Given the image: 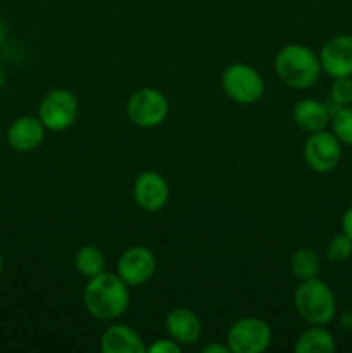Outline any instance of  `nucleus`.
I'll use <instances>...</instances> for the list:
<instances>
[{"label":"nucleus","mask_w":352,"mask_h":353,"mask_svg":"<svg viewBox=\"0 0 352 353\" xmlns=\"http://www.w3.org/2000/svg\"><path fill=\"white\" fill-rule=\"evenodd\" d=\"M86 312L99 321H116L130 305V286L116 272H102L90 278L83 290Z\"/></svg>","instance_id":"nucleus-1"},{"label":"nucleus","mask_w":352,"mask_h":353,"mask_svg":"<svg viewBox=\"0 0 352 353\" xmlns=\"http://www.w3.org/2000/svg\"><path fill=\"white\" fill-rule=\"evenodd\" d=\"M275 71L283 85L293 90L311 88L320 79V55L302 43L285 45L275 57Z\"/></svg>","instance_id":"nucleus-2"},{"label":"nucleus","mask_w":352,"mask_h":353,"mask_svg":"<svg viewBox=\"0 0 352 353\" xmlns=\"http://www.w3.org/2000/svg\"><path fill=\"white\" fill-rule=\"evenodd\" d=\"M293 307L307 324L326 326L337 312V300L326 283L313 278L299 283L293 292Z\"/></svg>","instance_id":"nucleus-3"},{"label":"nucleus","mask_w":352,"mask_h":353,"mask_svg":"<svg viewBox=\"0 0 352 353\" xmlns=\"http://www.w3.org/2000/svg\"><path fill=\"white\" fill-rule=\"evenodd\" d=\"M221 86H223L224 95L240 105L257 103L266 93L261 72L244 62H235L224 69L221 76Z\"/></svg>","instance_id":"nucleus-4"},{"label":"nucleus","mask_w":352,"mask_h":353,"mask_svg":"<svg viewBox=\"0 0 352 353\" xmlns=\"http://www.w3.org/2000/svg\"><path fill=\"white\" fill-rule=\"evenodd\" d=\"M79 114L78 97L66 88L48 90L38 105V119L47 131L61 133L76 123Z\"/></svg>","instance_id":"nucleus-5"},{"label":"nucleus","mask_w":352,"mask_h":353,"mask_svg":"<svg viewBox=\"0 0 352 353\" xmlns=\"http://www.w3.org/2000/svg\"><path fill=\"white\" fill-rule=\"evenodd\" d=\"M271 341V326L259 317H242L226 331V345L231 353H262Z\"/></svg>","instance_id":"nucleus-6"},{"label":"nucleus","mask_w":352,"mask_h":353,"mask_svg":"<svg viewBox=\"0 0 352 353\" xmlns=\"http://www.w3.org/2000/svg\"><path fill=\"white\" fill-rule=\"evenodd\" d=\"M169 114V102L162 92L155 88H140L128 99L126 116L131 124L138 128L159 126Z\"/></svg>","instance_id":"nucleus-7"},{"label":"nucleus","mask_w":352,"mask_h":353,"mask_svg":"<svg viewBox=\"0 0 352 353\" xmlns=\"http://www.w3.org/2000/svg\"><path fill=\"white\" fill-rule=\"evenodd\" d=\"M342 159V141L333 131L321 130L309 133L304 143V161L311 171L317 174H328L333 171Z\"/></svg>","instance_id":"nucleus-8"},{"label":"nucleus","mask_w":352,"mask_h":353,"mask_svg":"<svg viewBox=\"0 0 352 353\" xmlns=\"http://www.w3.org/2000/svg\"><path fill=\"white\" fill-rule=\"evenodd\" d=\"M157 262L152 250L141 245H135L124 250L116 262V274L130 288L145 285L154 276Z\"/></svg>","instance_id":"nucleus-9"},{"label":"nucleus","mask_w":352,"mask_h":353,"mask_svg":"<svg viewBox=\"0 0 352 353\" xmlns=\"http://www.w3.org/2000/svg\"><path fill=\"white\" fill-rule=\"evenodd\" d=\"M133 199L145 212H159L169 200L168 181L155 171L140 172L133 183Z\"/></svg>","instance_id":"nucleus-10"},{"label":"nucleus","mask_w":352,"mask_h":353,"mask_svg":"<svg viewBox=\"0 0 352 353\" xmlns=\"http://www.w3.org/2000/svg\"><path fill=\"white\" fill-rule=\"evenodd\" d=\"M321 71L330 78L352 76V37L338 34L330 38L320 52Z\"/></svg>","instance_id":"nucleus-11"},{"label":"nucleus","mask_w":352,"mask_h":353,"mask_svg":"<svg viewBox=\"0 0 352 353\" xmlns=\"http://www.w3.org/2000/svg\"><path fill=\"white\" fill-rule=\"evenodd\" d=\"M45 133L47 128L38 119V116H19L7 128L6 140L12 150L28 154L40 147L45 140Z\"/></svg>","instance_id":"nucleus-12"},{"label":"nucleus","mask_w":352,"mask_h":353,"mask_svg":"<svg viewBox=\"0 0 352 353\" xmlns=\"http://www.w3.org/2000/svg\"><path fill=\"white\" fill-rule=\"evenodd\" d=\"M164 324L169 338H173L182 347L195 345L202 336V324L199 316L188 307H175L169 310Z\"/></svg>","instance_id":"nucleus-13"},{"label":"nucleus","mask_w":352,"mask_h":353,"mask_svg":"<svg viewBox=\"0 0 352 353\" xmlns=\"http://www.w3.org/2000/svg\"><path fill=\"white\" fill-rule=\"evenodd\" d=\"M102 353H145L147 345L144 338L128 324H113L106 327L100 336Z\"/></svg>","instance_id":"nucleus-14"},{"label":"nucleus","mask_w":352,"mask_h":353,"mask_svg":"<svg viewBox=\"0 0 352 353\" xmlns=\"http://www.w3.org/2000/svg\"><path fill=\"white\" fill-rule=\"evenodd\" d=\"M293 123L306 133H316V131L326 130L331 123V112L326 103L314 99H304L293 105L292 110Z\"/></svg>","instance_id":"nucleus-15"},{"label":"nucleus","mask_w":352,"mask_h":353,"mask_svg":"<svg viewBox=\"0 0 352 353\" xmlns=\"http://www.w3.org/2000/svg\"><path fill=\"white\" fill-rule=\"evenodd\" d=\"M295 353H333L335 340L333 334L323 326L311 324V327L304 330L297 336L295 345H293Z\"/></svg>","instance_id":"nucleus-16"},{"label":"nucleus","mask_w":352,"mask_h":353,"mask_svg":"<svg viewBox=\"0 0 352 353\" xmlns=\"http://www.w3.org/2000/svg\"><path fill=\"white\" fill-rule=\"evenodd\" d=\"M75 269L83 278H95V276L107 271V259L99 247H95V245H85V247H81L76 252Z\"/></svg>","instance_id":"nucleus-17"},{"label":"nucleus","mask_w":352,"mask_h":353,"mask_svg":"<svg viewBox=\"0 0 352 353\" xmlns=\"http://www.w3.org/2000/svg\"><path fill=\"white\" fill-rule=\"evenodd\" d=\"M290 271L299 281L317 278L321 271V261L314 250L300 248L290 259Z\"/></svg>","instance_id":"nucleus-18"},{"label":"nucleus","mask_w":352,"mask_h":353,"mask_svg":"<svg viewBox=\"0 0 352 353\" xmlns=\"http://www.w3.org/2000/svg\"><path fill=\"white\" fill-rule=\"evenodd\" d=\"M352 103V78H333V83L330 86V97H328V109L333 114L335 110L347 107Z\"/></svg>","instance_id":"nucleus-19"},{"label":"nucleus","mask_w":352,"mask_h":353,"mask_svg":"<svg viewBox=\"0 0 352 353\" xmlns=\"http://www.w3.org/2000/svg\"><path fill=\"white\" fill-rule=\"evenodd\" d=\"M331 131L345 145H352V103L331 114Z\"/></svg>","instance_id":"nucleus-20"},{"label":"nucleus","mask_w":352,"mask_h":353,"mask_svg":"<svg viewBox=\"0 0 352 353\" xmlns=\"http://www.w3.org/2000/svg\"><path fill=\"white\" fill-rule=\"evenodd\" d=\"M351 255L352 240L344 233L331 238L326 245V250H324V257H326L328 262H331V264H344V262H347L349 259H351Z\"/></svg>","instance_id":"nucleus-21"},{"label":"nucleus","mask_w":352,"mask_h":353,"mask_svg":"<svg viewBox=\"0 0 352 353\" xmlns=\"http://www.w3.org/2000/svg\"><path fill=\"white\" fill-rule=\"evenodd\" d=\"M182 345L176 343L173 338H159L147 347V352L150 353H182Z\"/></svg>","instance_id":"nucleus-22"},{"label":"nucleus","mask_w":352,"mask_h":353,"mask_svg":"<svg viewBox=\"0 0 352 353\" xmlns=\"http://www.w3.org/2000/svg\"><path fill=\"white\" fill-rule=\"evenodd\" d=\"M338 326H340V330L352 333V309L344 310L340 314V317H338Z\"/></svg>","instance_id":"nucleus-23"},{"label":"nucleus","mask_w":352,"mask_h":353,"mask_svg":"<svg viewBox=\"0 0 352 353\" xmlns=\"http://www.w3.org/2000/svg\"><path fill=\"white\" fill-rule=\"evenodd\" d=\"M342 233L347 234L352 240V207H349L344 216H342Z\"/></svg>","instance_id":"nucleus-24"},{"label":"nucleus","mask_w":352,"mask_h":353,"mask_svg":"<svg viewBox=\"0 0 352 353\" xmlns=\"http://www.w3.org/2000/svg\"><path fill=\"white\" fill-rule=\"evenodd\" d=\"M202 353H231L226 343H207L202 347Z\"/></svg>","instance_id":"nucleus-25"},{"label":"nucleus","mask_w":352,"mask_h":353,"mask_svg":"<svg viewBox=\"0 0 352 353\" xmlns=\"http://www.w3.org/2000/svg\"><path fill=\"white\" fill-rule=\"evenodd\" d=\"M7 38V26H6V21L0 17V47L3 45V41H6Z\"/></svg>","instance_id":"nucleus-26"},{"label":"nucleus","mask_w":352,"mask_h":353,"mask_svg":"<svg viewBox=\"0 0 352 353\" xmlns=\"http://www.w3.org/2000/svg\"><path fill=\"white\" fill-rule=\"evenodd\" d=\"M3 86V69H2V64H0V90H2Z\"/></svg>","instance_id":"nucleus-27"},{"label":"nucleus","mask_w":352,"mask_h":353,"mask_svg":"<svg viewBox=\"0 0 352 353\" xmlns=\"http://www.w3.org/2000/svg\"><path fill=\"white\" fill-rule=\"evenodd\" d=\"M2 271H3V257L2 254H0V274H2Z\"/></svg>","instance_id":"nucleus-28"}]
</instances>
